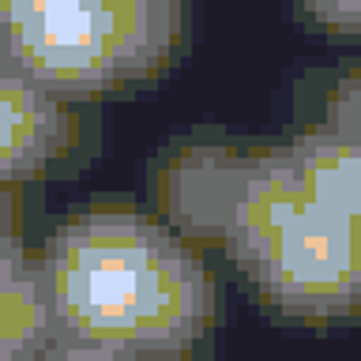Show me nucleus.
Returning <instances> with one entry per match:
<instances>
[{
    "label": "nucleus",
    "instance_id": "1",
    "mask_svg": "<svg viewBox=\"0 0 361 361\" xmlns=\"http://www.w3.org/2000/svg\"><path fill=\"white\" fill-rule=\"evenodd\" d=\"M34 271L56 331L132 357L188 346L214 316L200 252L140 211L94 207L64 219Z\"/></svg>",
    "mask_w": 361,
    "mask_h": 361
},
{
    "label": "nucleus",
    "instance_id": "2",
    "mask_svg": "<svg viewBox=\"0 0 361 361\" xmlns=\"http://www.w3.org/2000/svg\"><path fill=\"white\" fill-rule=\"evenodd\" d=\"M185 0H64L0 34V53L19 61L61 102L151 75L173 53Z\"/></svg>",
    "mask_w": 361,
    "mask_h": 361
},
{
    "label": "nucleus",
    "instance_id": "3",
    "mask_svg": "<svg viewBox=\"0 0 361 361\" xmlns=\"http://www.w3.org/2000/svg\"><path fill=\"white\" fill-rule=\"evenodd\" d=\"M259 298L271 309L331 320L361 309V226L301 203L282 230L245 259Z\"/></svg>",
    "mask_w": 361,
    "mask_h": 361
},
{
    "label": "nucleus",
    "instance_id": "4",
    "mask_svg": "<svg viewBox=\"0 0 361 361\" xmlns=\"http://www.w3.org/2000/svg\"><path fill=\"white\" fill-rule=\"evenodd\" d=\"M68 143L64 102L0 53V185L34 177Z\"/></svg>",
    "mask_w": 361,
    "mask_h": 361
},
{
    "label": "nucleus",
    "instance_id": "5",
    "mask_svg": "<svg viewBox=\"0 0 361 361\" xmlns=\"http://www.w3.org/2000/svg\"><path fill=\"white\" fill-rule=\"evenodd\" d=\"M237 169L241 151L222 143H192L162 158L154 173V196L173 233L222 237Z\"/></svg>",
    "mask_w": 361,
    "mask_h": 361
},
{
    "label": "nucleus",
    "instance_id": "6",
    "mask_svg": "<svg viewBox=\"0 0 361 361\" xmlns=\"http://www.w3.org/2000/svg\"><path fill=\"white\" fill-rule=\"evenodd\" d=\"M301 203L305 196L290 147H264V151L241 154V169H237V185L222 226V241L230 256L237 264L252 259Z\"/></svg>",
    "mask_w": 361,
    "mask_h": 361
},
{
    "label": "nucleus",
    "instance_id": "7",
    "mask_svg": "<svg viewBox=\"0 0 361 361\" xmlns=\"http://www.w3.org/2000/svg\"><path fill=\"white\" fill-rule=\"evenodd\" d=\"M290 154L305 203L361 226V143L331 128H312L290 143Z\"/></svg>",
    "mask_w": 361,
    "mask_h": 361
},
{
    "label": "nucleus",
    "instance_id": "8",
    "mask_svg": "<svg viewBox=\"0 0 361 361\" xmlns=\"http://www.w3.org/2000/svg\"><path fill=\"white\" fill-rule=\"evenodd\" d=\"M56 324L42 293L38 271H27L19 282L0 290V361H34L53 338Z\"/></svg>",
    "mask_w": 361,
    "mask_h": 361
},
{
    "label": "nucleus",
    "instance_id": "9",
    "mask_svg": "<svg viewBox=\"0 0 361 361\" xmlns=\"http://www.w3.org/2000/svg\"><path fill=\"white\" fill-rule=\"evenodd\" d=\"M327 128L361 143V68L346 72L327 98Z\"/></svg>",
    "mask_w": 361,
    "mask_h": 361
},
{
    "label": "nucleus",
    "instance_id": "10",
    "mask_svg": "<svg viewBox=\"0 0 361 361\" xmlns=\"http://www.w3.org/2000/svg\"><path fill=\"white\" fill-rule=\"evenodd\" d=\"M34 361H132V354H121L113 346L90 343V338H79L68 331H53V338L42 346V354Z\"/></svg>",
    "mask_w": 361,
    "mask_h": 361
},
{
    "label": "nucleus",
    "instance_id": "11",
    "mask_svg": "<svg viewBox=\"0 0 361 361\" xmlns=\"http://www.w3.org/2000/svg\"><path fill=\"white\" fill-rule=\"evenodd\" d=\"M305 16L327 30L361 34V0H298Z\"/></svg>",
    "mask_w": 361,
    "mask_h": 361
},
{
    "label": "nucleus",
    "instance_id": "12",
    "mask_svg": "<svg viewBox=\"0 0 361 361\" xmlns=\"http://www.w3.org/2000/svg\"><path fill=\"white\" fill-rule=\"evenodd\" d=\"M27 271H30V264H27V248H23L19 233L8 222H0V290L19 282Z\"/></svg>",
    "mask_w": 361,
    "mask_h": 361
},
{
    "label": "nucleus",
    "instance_id": "13",
    "mask_svg": "<svg viewBox=\"0 0 361 361\" xmlns=\"http://www.w3.org/2000/svg\"><path fill=\"white\" fill-rule=\"evenodd\" d=\"M56 4H64V0H0V34L23 27V23L45 16V11H53Z\"/></svg>",
    "mask_w": 361,
    "mask_h": 361
},
{
    "label": "nucleus",
    "instance_id": "14",
    "mask_svg": "<svg viewBox=\"0 0 361 361\" xmlns=\"http://www.w3.org/2000/svg\"><path fill=\"white\" fill-rule=\"evenodd\" d=\"M132 361H180V357H132Z\"/></svg>",
    "mask_w": 361,
    "mask_h": 361
}]
</instances>
